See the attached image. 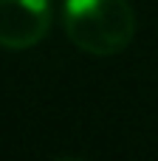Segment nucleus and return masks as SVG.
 <instances>
[{"instance_id":"obj_1","label":"nucleus","mask_w":158,"mask_h":161,"mask_svg":"<svg viewBox=\"0 0 158 161\" xmlns=\"http://www.w3.org/2000/svg\"><path fill=\"white\" fill-rule=\"evenodd\" d=\"M62 25L79 51L113 57L136 37V11L127 0H65Z\"/></svg>"},{"instance_id":"obj_2","label":"nucleus","mask_w":158,"mask_h":161,"mask_svg":"<svg viewBox=\"0 0 158 161\" xmlns=\"http://www.w3.org/2000/svg\"><path fill=\"white\" fill-rule=\"evenodd\" d=\"M51 0H0V48H34L51 28Z\"/></svg>"}]
</instances>
